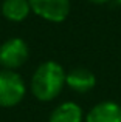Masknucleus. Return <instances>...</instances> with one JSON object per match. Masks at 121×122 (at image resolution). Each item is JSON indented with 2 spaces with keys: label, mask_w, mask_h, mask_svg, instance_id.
I'll list each match as a JSON object with an SVG mask.
<instances>
[{
  "label": "nucleus",
  "mask_w": 121,
  "mask_h": 122,
  "mask_svg": "<svg viewBox=\"0 0 121 122\" xmlns=\"http://www.w3.org/2000/svg\"><path fill=\"white\" fill-rule=\"evenodd\" d=\"M48 122H82V110L75 102H64L53 110Z\"/></svg>",
  "instance_id": "6e6552de"
},
{
  "label": "nucleus",
  "mask_w": 121,
  "mask_h": 122,
  "mask_svg": "<svg viewBox=\"0 0 121 122\" xmlns=\"http://www.w3.org/2000/svg\"><path fill=\"white\" fill-rule=\"evenodd\" d=\"M116 2H118V3H120V5H121V0H116Z\"/></svg>",
  "instance_id": "9d476101"
},
{
  "label": "nucleus",
  "mask_w": 121,
  "mask_h": 122,
  "mask_svg": "<svg viewBox=\"0 0 121 122\" xmlns=\"http://www.w3.org/2000/svg\"><path fill=\"white\" fill-rule=\"evenodd\" d=\"M65 85V71L55 60L40 63L31 77V91L36 99L48 102L60 94Z\"/></svg>",
  "instance_id": "f257e3e1"
},
{
  "label": "nucleus",
  "mask_w": 121,
  "mask_h": 122,
  "mask_svg": "<svg viewBox=\"0 0 121 122\" xmlns=\"http://www.w3.org/2000/svg\"><path fill=\"white\" fill-rule=\"evenodd\" d=\"M85 122H121V105L112 101H104L88 111Z\"/></svg>",
  "instance_id": "39448f33"
},
{
  "label": "nucleus",
  "mask_w": 121,
  "mask_h": 122,
  "mask_svg": "<svg viewBox=\"0 0 121 122\" xmlns=\"http://www.w3.org/2000/svg\"><path fill=\"white\" fill-rule=\"evenodd\" d=\"M31 11L48 22H62L70 12V0H30Z\"/></svg>",
  "instance_id": "20e7f679"
},
{
  "label": "nucleus",
  "mask_w": 121,
  "mask_h": 122,
  "mask_svg": "<svg viewBox=\"0 0 121 122\" xmlns=\"http://www.w3.org/2000/svg\"><path fill=\"white\" fill-rule=\"evenodd\" d=\"M31 12L30 0H3L2 14L11 22H22Z\"/></svg>",
  "instance_id": "0eeeda50"
},
{
  "label": "nucleus",
  "mask_w": 121,
  "mask_h": 122,
  "mask_svg": "<svg viewBox=\"0 0 121 122\" xmlns=\"http://www.w3.org/2000/svg\"><path fill=\"white\" fill-rule=\"evenodd\" d=\"M65 83L76 93H88L96 85V77L85 68H75L65 74Z\"/></svg>",
  "instance_id": "423d86ee"
},
{
  "label": "nucleus",
  "mask_w": 121,
  "mask_h": 122,
  "mask_svg": "<svg viewBox=\"0 0 121 122\" xmlns=\"http://www.w3.org/2000/svg\"><path fill=\"white\" fill-rule=\"evenodd\" d=\"M88 2H92V3H96V5H103V3H107L109 0H88Z\"/></svg>",
  "instance_id": "1a4fd4ad"
},
{
  "label": "nucleus",
  "mask_w": 121,
  "mask_h": 122,
  "mask_svg": "<svg viewBox=\"0 0 121 122\" xmlns=\"http://www.w3.org/2000/svg\"><path fill=\"white\" fill-rule=\"evenodd\" d=\"M25 96V82L16 71H0V107H14Z\"/></svg>",
  "instance_id": "f03ea898"
},
{
  "label": "nucleus",
  "mask_w": 121,
  "mask_h": 122,
  "mask_svg": "<svg viewBox=\"0 0 121 122\" xmlns=\"http://www.w3.org/2000/svg\"><path fill=\"white\" fill-rule=\"evenodd\" d=\"M28 45L19 37L5 40L0 45V65L5 70H17L28 59Z\"/></svg>",
  "instance_id": "7ed1b4c3"
}]
</instances>
